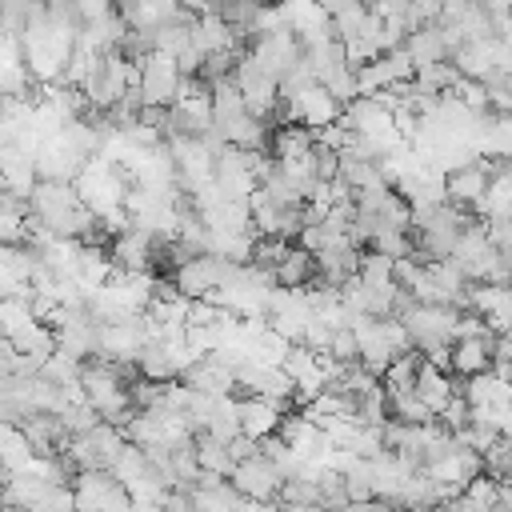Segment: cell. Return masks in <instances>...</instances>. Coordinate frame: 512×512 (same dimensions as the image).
Here are the masks:
<instances>
[{"mask_svg": "<svg viewBox=\"0 0 512 512\" xmlns=\"http://www.w3.org/2000/svg\"><path fill=\"white\" fill-rule=\"evenodd\" d=\"M136 68H140L136 88H140L144 104H160V108H168V104L176 100V92H180V64H176V56L152 48L148 56L136 60Z\"/></svg>", "mask_w": 512, "mask_h": 512, "instance_id": "6da1fadb", "label": "cell"}, {"mask_svg": "<svg viewBox=\"0 0 512 512\" xmlns=\"http://www.w3.org/2000/svg\"><path fill=\"white\" fill-rule=\"evenodd\" d=\"M248 500H256V504H268V500H276L280 496V484H284V472L276 468V460L272 456H264V452H252V456H244V460H236V468H232V476H228Z\"/></svg>", "mask_w": 512, "mask_h": 512, "instance_id": "7a4b0ae2", "label": "cell"}, {"mask_svg": "<svg viewBox=\"0 0 512 512\" xmlns=\"http://www.w3.org/2000/svg\"><path fill=\"white\" fill-rule=\"evenodd\" d=\"M232 268H236V260H228V256L196 252L192 260H184V264L172 272V280H176V288H180L184 296H208L212 288H220V284L232 276Z\"/></svg>", "mask_w": 512, "mask_h": 512, "instance_id": "3957f363", "label": "cell"}, {"mask_svg": "<svg viewBox=\"0 0 512 512\" xmlns=\"http://www.w3.org/2000/svg\"><path fill=\"white\" fill-rule=\"evenodd\" d=\"M488 164H492V156H476V160H468V164L444 172V196H448L452 204H460V208L472 212V208L480 204L484 188H488Z\"/></svg>", "mask_w": 512, "mask_h": 512, "instance_id": "277c9868", "label": "cell"}, {"mask_svg": "<svg viewBox=\"0 0 512 512\" xmlns=\"http://www.w3.org/2000/svg\"><path fill=\"white\" fill-rule=\"evenodd\" d=\"M448 60L456 64L460 76H472V80H488L496 68H500V36H488V40H464L448 52Z\"/></svg>", "mask_w": 512, "mask_h": 512, "instance_id": "5b68a950", "label": "cell"}, {"mask_svg": "<svg viewBox=\"0 0 512 512\" xmlns=\"http://www.w3.org/2000/svg\"><path fill=\"white\" fill-rule=\"evenodd\" d=\"M492 352H496V332L484 328L480 336H456L448 356H452V376H472L492 368Z\"/></svg>", "mask_w": 512, "mask_h": 512, "instance_id": "8992f818", "label": "cell"}, {"mask_svg": "<svg viewBox=\"0 0 512 512\" xmlns=\"http://www.w3.org/2000/svg\"><path fill=\"white\" fill-rule=\"evenodd\" d=\"M412 392L432 408V412H440L456 392H460V380L452 376V372H444V368H436V364H428V360H420V368H416V380H412Z\"/></svg>", "mask_w": 512, "mask_h": 512, "instance_id": "52a82bcc", "label": "cell"}, {"mask_svg": "<svg viewBox=\"0 0 512 512\" xmlns=\"http://www.w3.org/2000/svg\"><path fill=\"white\" fill-rule=\"evenodd\" d=\"M236 416H240V432L260 440V436L276 432L284 408L276 400H268V396H236Z\"/></svg>", "mask_w": 512, "mask_h": 512, "instance_id": "ba28073f", "label": "cell"}, {"mask_svg": "<svg viewBox=\"0 0 512 512\" xmlns=\"http://www.w3.org/2000/svg\"><path fill=\"white\" fill-rule=\"evenodd\" d=\"M404 52H408V60H412L416 68H420V64H432V60H448V44H444L440 24L432 20V24L412 28V32L404 36Z\"/></svg>", "mask_w": 512, "mask_h": 512, "instance_id": "9c48e42d", "label": "cell"}, {"mask_svg": "<svg viewBox=\"0 0 512 512\" xmlns=\"http://www.w3.org/2000/svg\"><path fill=\"white\" fill-rule=\"evenodd\" d=\"M316 144V132L300 120H284L276 132H272V156L276 160H300L308 148Z\"/></svg>", "mask_w": 512, "mask_h": 512, "instance_id": "30bf717a", "label": "cell"}, {"mask_svg": "<svg viewBox=\"0 0 512 512\" xmlns=\"http://www.w3.org/2000/svg\"><path fill=\"white\" fill-rule=\"evenodd\" d=\"M272 276H276V284H284V288H304V284H312L316 280V260H312V252L308 248H288V256L272 268Z\"/></svg>", "mask_w": 512, "mask_h": 512, "instance_id": "8fae6325", "label": "cell"}, {"mask_svg": "<svg viewBox=\"0 0 512 512\" xmlns=\"http://www.w3.org/2000/svg\"><path fill=\"white\" fill-rule=\"evenodd\" d=\"M192 444H196V464H200V472L232 476L236 460H232V452H228V444H224V440H216V436H208V432H196V436H192Z\"/></svg>", "mask_w": 512, "mask_h": 512, "instance_id": "7c38bea8", "label": "cell"}, {"mask_svg": "<svg viewBox=\"0 0 512 512\" xmlns=\"http://www.w3.org/2000/svg\"><path fill=\"white\" fill-rule=\"evenodd\" d=\"M456 64L452 60H432V64H420L412 72V88L416 92H432V96H444L452 84H456Z\"/></svg>", "mask_w": 512, "mask_h": 512, "instance_id": "4fadbf2b", "label": "cell"}, {"mask_svg": "<svg viewBox=\"0 0 512 512\" xmlns=\"http://www.w3.org/2000/svg\"><path fill=\"white\" fill-rule=\"evenodd\" d=\"M388 412H392L396 420H404V424H428V420H436V412H432L412 388H404V392H388Z\"/></svg>", "mask_w": 512, "mask_h": 512, "instance_id": "5bb4252c", "label": "cell"}, {"mask_svg": "<svg viewBox=\"0 0 512 512\" xmlns=\"http://www.w3.org/2000/svg\"><path fill=\"white\" fill-rule=\"evenodd\" d=\"M392 260H396V256H388V252H376V248L360 252V264H356V276H360V284H388V280H392Z\"/></svg>", "mask_w": 512, "mask_h": 512, "instance_id": "9a60e30c", "label": "cell"}, {"mask_svg": "<svg viewBox=\"0 0 512 512\" xmlns=\"http://www.w3.org/2000/svg\"><path fill=\"white\" fill-rule=\"evenodd\" d=\"M320 84H324V88H328V92H332L340 104H348V100H356V96H360V84H356V64H340V68H336L332 76H324Z\"/></svg>", "mask_w": 512, "mask_h": 512, "instance_id": "2e32d148", "label": "cell"}, {"mask_svg": "<svg viewBox=\"0 0 512 512\" xmlns=\"http://www.w3.org/2000/svg\"><path fill=\"white\" fill-rule=\"evenodd\" d=\"M328 352L340 360V364H352L356 356H360V348H356V332H352V324L348 328H332V336H328Z\"/></svg>", "mask_w": 512, "mask_h": 512, "instance_id": "e0dca14e", "label": "cell"}, {"mask_svg": "<svg viewBox=\"0 0 512 512\" xmlns=\"http://www.w3.org/2000/svg\"><path fill=\"white\" fill-rule=\"evenodd\" d=\"M484 224H488V240H492L496 248L512 252V208H508V212H500V216H488Z\"/></svg>", "mask_w": 512, "mask_h": 512, "instance_id": "ac0fdd59", "label": "cell"}, {"mask_svg": "<svg viewBox=\"0 0 512 512\" xmlns=\"http://www.w3.org/2000/svg\"><path fill=\"white\" fill-rule=\"evenodd\" d=\"M504 480H512V468H508V476H504Z\"/></svg>", "mask_w": 512, "mask_h": 512, "instance_id": "d6986e66", "label": "cell"}]
</instances>
